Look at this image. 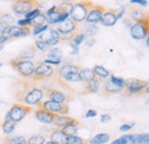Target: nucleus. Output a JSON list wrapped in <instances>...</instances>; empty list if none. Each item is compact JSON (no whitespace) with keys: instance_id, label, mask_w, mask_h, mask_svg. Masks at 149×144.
Returning a JSON list of instances; mask_svg holds the SVG:
<instances>
[{"instance_id":"1","label":"nucleus","mask_w":149,"mask_h":144,"mask_svg":"<svg viewBox=\"0 0 149 144\" xmlns=\"http://www.w3.org/2000/svg\"><path fill=\"white\" fill-rule=\"evenodd\" d=\"M12 90L17 103L25 105H36L44 101V90L40 81L31 80L30 78L15 79L12 82Z\"/></svg>"},{"instance_id":"2","label":"nucleus","mask_w":149,"mask_h":144,"mask_svg":"<svg viewBox=\"0 0 149 144\" xmlns=\"http://www.w3.org/2000/svg\"><path fill=\"white\" fill-rule=\"evenodd\" d=\"M40 84L44 90V96L51 101L69 104L74 98V88L69 85L68 81H65L62 77H60L57 72L53 77L41 80Z\"/></svg>"},{"instance_id":"3","label":"nucleus","mask_w":149,"mask_h":144,"mask_svg":"<svg viewBox=\"0 0 149 144\" xmlns=\"http://www.w3.org/2000/svg\"><path fill=\"white\" fill-rule=\"evenodd\" d=\"M122 93L126 97L139 96L143 93H148V81L142 79H127L122 89Z\"/></svg>"},{"instance_id":"4","label":"nucleus","mask_w":149,"mask_h":144,"mask_svg":"<svg viewBox=\"0 0 149 144\" xmlns=\"http://www.w3.org/2000/svg\"><path fill=\"white\" fill-rule=\"evenodd\" d=\"M94 6V2L92 0H81L79 2L72 3L70 13H69V17L71 18L76 23H80L84 22L86 19V16L88 14V12L91 10V8Z\"/></svg>"},{"instance_id":"5","label":"nucleus","mask_w":149,"mask_h":144,"mask_svg":"<svg viewBox=\"0 0 149 144\" xmlns=\"http://www.w3.org/2000/svg\"><path fill=\"white\" fill-rule=\"evenodd\" d=\"M9 65L12 66V69L17 71L24 78L31 77L35 72V69H36V65L32 61H30V60H19L16 57L9 61Z\"/></svg>"},{"instance_id":"6","label":"nucleus","mask_w":149,"mask_h":144,"mask_svg":"<svg viewBox=\"0 0 149 144\" xmlns=\"http://www.w3.org/2000/svg\"><path fill=\"white\" fill-rule=\"evenodd\" d=\"M131 37L135 40H142L149 35V18L134 22L130 26Z\"/></svg>"},{"instance_id":"7","label":"nucleus","mask_w":149,"mask_h":144,"mask_svg":"<svg viewBox=\"0 0 149 144\" xmlns=\"http://www.w3.org/2000/svg\"><path fill=\"white\" fill-rule=\"evenodd\" d=\"M31 33V30L29 26L21 28L17 25H8L6 29L1 32L2 37L6 39V41H10L12 39H17L21 37H26Z\"/></svg>"},{"instance_id":"8","label":"nucleus","mask_w":149,"mask_h":144,"mask_svg":"<svg viewBox=\"0 0 149 144\" xmlns=\"http://www.w3.org/2000/svg\"><path fill=\"white\" fill-rule=\"evenodd\" d=\"M38 109L46 110L51 113L54 114H68L69 113V104H63V103H57L51 100H46L40 102L37 105Z\"/></svg>"},{"instance_id":"9","label":"nucleus","mask_w":149,"mask_h":144,"mask_svg":"<svg viewBox=\"0 0 149 144\" xmlns=\"http://www.w3.org/2000/svg\"><path fill=\"white\" fill-rule=\"evenodd\" d=\"M39 7L38 0H16L12 5V9L15 14L19 15H25L26 13L31 12L32 9Z\"/></svg>"},{"instance_id":"10","label":"nucleus","mask_w":149,"mask_h":144,"mask_svg":"<svg viewBox=\"0 0 149 144\" xmlns=\"http://www.w3.org/2000/svg\"><path fill=\"white\" fill-rule=\"evenodd\" d=\"M32 112V108H30L29 105L22 104V103H14L12 105V108L9 109L8 113L10 116V118L17 124L19 121H22L29 113Z\"/></svg>"},{"instance_id":"11","label":"nucleus","mask_w":149,"mask_h":144,"mask_svg":"<svg viewBox=\"0 0 149 144\" xmlns=\"http://www.w3.org/2000/svg\"><path fill=\"white\" fill-rule=\"evenodd\" d=\"M56 73V69L48 65V64H40L38 65L37 68L35 69V72L31 77H29L31 80H35V81H41V80H45V79H48L51 77H53Z\"/></svg>"},{"instance_id":"12","label":"nucleus","mask_w":149,"mask_h":144,"mask_svg":"<svg viewBox=\"0 0 149 144\" xmlns=\"http://www.w3.org/2000/svg\"><path fill=\"white\" fill-rule=\"evenodd\" d=\"M104 10H106V7H103L102 5H95L94 3V6L88 12L85 21H87V23H90V24L99 23L101 17H102V15H103V13H104Z\"/></svg>"},{"instance_id":"13","label":"nucleus","mask_w":149,"mask_h":144,"mask_svg":"<svg viewBox=\"0 0 149 144\" xmlns=\"http://www.w3.org/2000/svg\"><path fill=\"white\" fill-rule=\"evenodd\" d=\"M38 40H41V41H45L47 42V45L51 47V46H56L60 41V36H58V32L56 31L55 29L53 28H48L45 32L41 33V36L39 37Z\"/></svg>"},{"instance_id":"14","label":"nucleus","mask_w":149,"mask_h":144,"mask_svg":"<svg viewBox=\"0 0 149 144\" xmlns=\"http://www.w3.org/2000/svg\"><path fill=\"white\" fill-rule=\"evenodd\" d=\"M78 30V25L77 23L74 22L70 17L64 19L63 22H61L56 29V31L58 32V35H67V33H74L77 32Z\"/></svg>"},{"instance_id":"15","label":"nucleus","mask_w":149,"mask_h":144,"mask_svg":"<svg viewBox=\"0 0 149 144\" xmlns=\"http://www.w3.org/2000/svg\"><path fill=\"white\" fill-rule=\"evenodd\" d=\"M103 82V80L99 77H94L92 80H90L88 82L85 84L84 86V90L80 91V95H88V94H95L100 90L101 84Z\"/></svg>"},{"instance_id":"16","label":"nucleus","mask_w":149,"mask_h":144,"mask_svg":"<svg viewBox=\"0 0 149 144\" xmlns=\"http://www.w3.org/2000/svg\"><path fill=\"white\" fill-rule=\"evenodd\" d=\"M117 21L118 19L116 17V9H112V8H109V9L106 8L102 17L100 19V22L104 26H113L117 23Z\"/></svg>"},{"instance_id":"17","label":"nucleus","mask_w":149,"mask_h":144,"mask_svg":"<svg viewBox=\"0 0 149 144\" xmlns=\"http://www.w3.org/2000/svg\"><path fill=\"white\" fill-rule=\"evenodd\" d=\"M127 144H149V135L146 134H130L123 136Z\"/></svg>"},{"instance_id":"18","label":"nucleus","mask_w":149,"mask_h":144,"mask_svg":"<svg viewBox=\"0 0 149 144\" xmlns=\"http://www.w3.org/2000/svg\"><path fill=\"white\" fill-rule=\"evenodd\" d=\"M122 89H123V88H120V87L116 86L115 84H112L111 80L109 79V80H107V81L104 82L103 88H102L100 94H101L102 96H112V95H116V94L122 93Z\"/></svg>"},{"instance_id":"19","label":"nucleus","mask_w":149,"mask_h":144,"mask_svg":"<svg viewBox=\"0 0 149 144\" xmlns=\"http://www.w3.org/2000/svg\"><path fill=\"white\" fill-rule=\"evenodd\" d=\"M76 120H77V119L69 117L68 114H55V117H54L52 124H53L54 127H56V128H62V127H64L65 125H68V124L74 123Z\"/></svg>"},{"instance_id":"20","label":"nucleus","mask_w":149,"mask_h":144,"mask_svg":"<svg viewBox=\"0 0 149 144\" xmlns=\"http://www.w3.org/2000/svg\"><path fill=\"white\" fill-rule=\"evenodd\" d=\"M35 116L40 123H44V124H52L53 119L55 117L54 113H51V112L42 110V109H37L35 111Z\"/></svg>"},{"instance_id":"21","label":"nucleus","mask_w":149,"mask_h":144,"mask_svg":"<svg viewBox=\"0 0 149 144\" xmlns=\"http://www.w3.org/2000/svg\"><path fill=\"white\" fill-rule=\"evenodd\" d=\"M80 127H81V123L79 120H76L74 123L68 124V125H65V126L60 128V129L65 136H72V135H77V133H78Z\"/></svg>"},{"instance_id":"22","label":"nucleus","mask_w":149,"mask_h":144,"mask_svg":"<svg viewBox=\"0 0 149 144\" xmlns=\"http://www.w3.org/2000/svg\"><path fill=\"white\" fill-rule=\"evenodd\" d=\"M15 126H16V123L10 118L9 113L7 112V113H6V117H5V120H3V123H2V126H1L2 127L3 133H5L6 135L12 134L13 130L15 129Z\"/></svg>"},{"instance_id":"23","label":"nucleus","mask_w":149,"mask_h":144,"mask_svg":"<svg viewBox=\"0 0 149 144\" xmlns=\"http://www.w3.org/2000/svg\"><path fill=\"white\" fill-rule=\"evenodd\" d=\"M65 140H67V136L61 132L60 128H56L54 127L51 132V141L55 142L57 144H65Z\"/></svg>"},{"instance_id":"24","label":"nucleus","mask_w":149,"mask_h":144,"mask_svg":"<svg viewBox=\"0 0 149 144\" xmlns=\"http://www.w3.org/2000/svg\"><path fill=\"white\" fill-rule=\"evenodd\" d=\"M81 68L80 66H78V65H74V64H65V65H63V66H61L60 69H56V72H57V74L60 75V77H64L65 74H68V73H71V72H79Z\"/></svg>"},{"instance_id":"25","label":"nucleus","mask_w":149,"mask_h":144,"mask_svg":"<svg viewBox=\"0 0 149 144\" xmlns=\"http://www.w3.org/2000/svg\"><path fill=\"white\" fill-rule=\"evenodd\" d=\"M36 55V47L35 45H31L29 47H26L24 51H22L16 58H19V60H30L32 58L33 56Z\"/></svg>"},{"instance_id":"26","label":"nucleus","mask_w":149,"mask_h":144,"mask_svg":"<svg viewBox=\"0 0 149 144\" xmlns=\"http://www.w3.org/2000/svg\"><path fill=\"white\" fill-rule=\"evenodd\" d=\"M78 73H79V77H80V81H83L85 84L88 82L90 80H92L94 77H95L93 71L91 69H88V68H81Z\"/></svg>"},{"instance_id":"27","label":"nucleus","mask_w":149,"mask_h":144,"mask_svg":"<svg viewBox=\"0 0 149 144\" xmlns=\"http://www.w3.org/2000/svg\"><path fill=\"white\" fill-rule=\"evenodd\" d=\"M110 138V135L107 134V133H100V134H96L95 136H93L88 144H104L107 143Z\"/></svg>"},{"instance_id":"28","label":"nucleus","mask_w":149,"mask_h":144,"mask_svg":"<svg viewBox=\"0 0 149 144\" xmlns=\"http://www.w3.org/2000/svg\"><path fill=\"white\" fill-rule=\"evenodd\" d=\"M44 24H47V23H46V14L42 12L35 18L29 19V26H33V29L40 25H44Z\"/></svg>"},{"instance_id":"29","label":"nucleus","mask_w":149,"mask_h":144,"mask_svg":"<svg viewBox=\"0 0 149 144\" xmlns=\"http://www.w3.org/2000/svg\"><path fill=\"white\" fill-rule=\"evenodd\" d=\"M3 144H26V138L24 136H10V135H7L3 138Z\"/></svg>"},{"instance_id":"30","label":"nucleus","mask_w":149,"mask_h":144,"mask_svg":"<svg viewBox=\"0 0 149 144\" xmlns=\"http://www.w3.org/2000/svg\"><path fill=\"white\" fill-rule=\"evenodd\" d=\"M92 71H93V73L96 77H99L101 79H106L107 77L110 75V72L108 71L106 68H103L102 65H95L93 69H92Z\"/></svg>"},{"instance_id":"31","label":"nucleus","mask_w":149,"mask_h":144,"mask_svg":"<svg viewBox=\"0 0 149 144\" xmlns=\"http://www.w3.org/2000/svg\"><path fill=\"white\" fill-rule=\"evenodd\" d=\"M146 18H148V13H143L142 10H139V9H132V12H131L132 21L138 22V21H142Z\"/></svg>"},{"instance_id":"32","label":"nucleus","mask_w":149,"mask_h":144,"mask_svg":"<svg viewBox=\"0 0 149 144\" xmlns=\"http://www.w3.org/2000/svg\"><path fill=\"white\" fill-rule=\"evenodd\" d=\"M65 144H88V140H85L77 135H72V136H67Z\"/></svg>"},{"instance_id":"33","label":"nucleus","mask_w":149,"mask_h":144,"mask_svg":"<svg viewBox=\"0 0 149 144\" xmlns=\"http://www.w3.org/2000/svg\"><path fill=\"white\" fill-rule=\"evenodd\" d=\"M62 55H63L62 54V49H60V48H52L47 53V56H48L49 60H55V61H61Z\"/></svg>"},{"instance_id":"34","label":"nucleus","mask_w":149,"mask_h":144,"mask_svg":"<svg viewBox=\"0 0 149 144\" xmlns=\"http://www.w3.org/2000/svg\"><path fill=\"white\" fill-rule=\"evenodd\" d=\"M99 32V28L94 24H90L86 29H85V33H83L85 37H88V38H93L96 33Z\"/></svg>"},{"instance_id":"35","label":"nucleus","mask_w":149,"mask_h":144,"mask_svg":"<svg viewBox=\"0 0 149 144\" xmlns=\"http://www.w3.org/2000/svg\"><path fill=\"white\" fill-rule=\"evenodd\" d=\"M45 136L42 135H33L29 140H26V144H45Z\"/></svg>"},{"instance_id":"36","label":"nucleus","mask_w":149,"mask_h":144,"mask_svg":"<svg viewBox=\"0 0 149 144\" xmlns=\"http://www.w3.org/2000/svg\"><path fill=\"white\" fill-rule=\"evenodd\" d=\"M63 79L68 82H78L80 81V77H79V73L78 72H71V73H68L63 77Z\"/></svg>"},{"instance_id":"37","label":"nucleus","mask_w":149,"mask_h":144,"mask_svg":"<svg viewBox=\"0 0 149 144\" xmlns=\"http://www.w3.org/2000/svg\"><path fill=\"white\" fill-rule=\"evenodd\" d=\"M0 22L5 23L6 25H9V24H13L15 22V18L9 14H0Z\"/></svg>"},{"instance_id":"38","label":"nucleus","mask_w":149,"mask_h":144,"mask_svg":"<svg viewBox=\"0 0 149 144\" xmlns=\"http://www.w3.org/2000/svg\"><path fill=\"white\" fill-rule=\"evenodd\" d=\"M110 80H111L112 84H115L116 86H118V87H120V88H123L124 85H125V80H124L123 78L116 77V75H113V74L110 75Z\"/></svg>"},{"instance_id":"39","label":"nucleus","mask_w":149,"mask_h":144,"mask_svg":"<svg viewBox=\"0 0 149 144\" xmlns=\"http://www.w3.org/2000/svg\"><path fill=\"white\" fill-rule=\"evenodd\" d=\"M35 47H36V49H39V51H41V52H46V51H48V48H49V46L47 45V42L41 41V40H36Z\"/></svg>"},{"instance_id":"40","label":"nucleus","mask_w":149,"mask_h":144,"mask_svg":"<svg viewBox=\"0 0 149 144\" xmlns=\"http://www.w3.org/2000/svg\"><path fill=\"white\" fill-rule=\"evenodd\" d=\"M40 13H41V9L40 8H35L31 12H29V13L25 14V18L26 19H32V18H35L36 16H38Z\"/></svg>"},{"instance_id":"41","label":"nucleus","mask_w":149,"mask_h":144,"mask_svg":"<svg viewBox=\"0 0 149 144\" xmlns=\"http://www.w3.org/2000/svg\"><path fill=\"white\" fill-rule=\"evenodd\" d=\"M85 38L86 37L84 36L83 33H79V35H76V36L74 37V39L70 41V42H72V44H74L76 46H79L84 40H85Z\"/></svg>"},{"instance_id":"42","label":"nucleus","mask_w":149,"mask_h":144,"mask_svg":"<svg viewBox=\"0 0 149 144\" xmlns=\"http://www.w3.org/2000/svg\"><path fill=\"white\" fill-rule=\"evenodd\" d=\"M48 28H49V25H48V24H44V25L37 26V28H35V29H33V35H35V36H39L40 33L45 32Z\"/></svg>"},{"instance_id":"43","label":"nucleus","mask_w":149,"mask_h":144,"mask_svg":"<svg viewBox=\"0 0 149 144\" xmlns=\"http://www.w3.org/2000/svg\"><path fill=\"white\" fill-rule=\"evenodd\" d=\"M125 10H126V6H122L118 10H116V17H117V19H120V18L124 17Z\"/></svg>"},{"instance_id":"44","label":"nucleus","mask_w":149,"mask_h":144,"mask_svg":"<svg viewBox=\"0 0 149 144\" xmlns=\"http://www.w3.org/2000/svg\"><path fill=\"white\" fill-rule=\"evenodd\" d=\"M131 3H136V5H140L141 7H147L148 6L147 0H131Z\"/></svg>"},{"instance_id":"45","label":"nucleus","mask_w":149,"mask_h":144,"mask_svg":"<svg viewBox=\"0 0 149 144\" xmlns=\"http://www.w3.org/2000/svg\"><path fill=\"white\" fill-rule=\"evenodd\" d=\"M133 126H134V124H123L122 126L119 127V129H120L122 132H127V130L132 129Z\"/></svg>"},{"instance_id":"46","label":"nucleus","mask_w":149,"mask_h":144,"mask_svg":"<svg viewBox=\"0 0 149 144\" xmlns=\"http://www.w3.org/2000/svg\"><path fill=\"white\" fill-rule=\"evenodd\" d=\"M61 63V61H55V60H49V58H46L44 61V64H52V65H58Z\"/></svg>"},{"instance_id":"47","label":"nucleus","mask_w":149,"mask_h":144,"mask_svg":"<svg viewBox=\"0 0 149 144\" xmlns=\"http://www.w3.org/2000/svg\"><path fill=\"white\" fill-rule=\"evenodd\" d=\"M17 26H21V28L29 26V19L24 18V19H19V21H17Z\"/></svg>"},{"instance_id":"48","label":"nucleus","mask_w":149,"mask_h":144,"mask_svg":"<svg viewBox=\"0 0 149 144\" xmlns=\"http://www.w3.org/2000/svg\"><path fill=\"white\" fill-rule=\"evenodd\" d=\"M110 120H111V116H110V114H102V116H101V123L107 124V123H109Z\"/></svg>"},{"instance_id":"49","label":"nucleus","mask_w":149,"mask_h":144,"mask_svg":"<svg viewBox=\"0 0 149 144\" xmlns=\"http://www.w3.org/2000/svg\"><path fill=\"white\" fill-rule=\"evenodd\" d=\"M96 114H97V112H96L95 110H88V111L86 112L85 117H86V118H92V117H96Z\"/></svg>"},{"instance_id":"50","label":"nucleus","mask_w":149,"mask_h":144,"mask_svg":"<svg viewBox=\"0 0 149 144\" xmlns=\"http://www.w3.org/2000/svg\"><path fill=\"white\" fill-rule=\"evenodd\" d=\"M111 144H127V142H126V140H125V138L122 136V137H119V138L115 140Z\"/></svg>"},{"instance_id":"51","label":"nucleus","mask_w":149,"mask_h":144,"mask_svg":"<svg viewBox=\"0 0 149 144\" xmlns=\"http://www.w3.org/2000/svg\"><path fill=\"white\" fill-rule=\"evenodd\" d=\"M70 47L72 48V53L71 54H77L78 52H79V46H76L74 44H72V42H70Z\"/></svg>"},{"instance_id":"52","label":"nucleus","mask_w":149,"mask_h":144,"mask_svg":"<svg viewBox=\"0 0 149 144\" xmlns=\"http://www.w3.org/2000/svg\"><path fill=\"white\" fill-rule=\"evenodd\" d=\"M94 44H95V39H94V38H88V39L86 40V46H87V47L93 46Z\"/></svg>"},{"instance_id":"53","label":"nucleus","mask_w":149,"mask_h":144,"mask_svg":"<svg viewBox=\"0 0 149 144\" xmlns=\"http://www.w3.org/2000/svg\"><path fill=\"white\" fill-rule=\"evenodd\" d=\"M7 41H6V39L2 37V35L0 33V51L2 49V47H3V44H6Z\"/></svg>"},{"instance_id":"54","label":"nucleus","mask_w":149,"mask_h":144,"mask_svg":"<svg viewBox=\"0 0 149 144\" xmlns=\"http://www.w3.org/2000/svg\"><path fill=\"white\" fill-rule=\"evenodd\" d=\"M55 10H56V6H53V7H52L51 9H48V10H47V13H45V14H46V16H47V15H51V14H53Z\"/></svg>"},{"instance_id":"55","label":"nucleus","mask_w":149,"mask_h":144,"mask_svg":"<svg viewBox=\"0 0 149 144\" xmlns=\"http://www.w3.org/2000/svg\"><path fill=\"white\" fill-rule=\"evenodd\" d=\"M45 144H57V143L53 142V141H49V142H47V143H45Z\"/></svg>"},{"instance_id":"56","label":"nucleus","mask_w":149,"mask_h":144,"mask_svg":"<svg viewBox=\"0 0 149 144\" xmlns=\"http://www.w3.org/2000/svg\"><path fill=\"white\" fill-rule=\"evenodd\" d=\"M1 65H2V63H0V66H1Z\"/></svg>"}]
</instances>
